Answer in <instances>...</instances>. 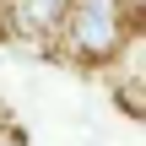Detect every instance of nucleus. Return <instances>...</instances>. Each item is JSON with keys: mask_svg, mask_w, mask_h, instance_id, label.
Here are the masks:
<instances>
[{"mask_svg": "<svg viewBox=\"0 0 146 146\" xmlns=\"http://www.w3.org/2000/svg\"><path fill=\"white\" fill-rule=\"evenodd\" d=\"M60 33H65V49H70L76 60L108 65V60L130 43V33H141V16H135L125 0H70Z\"/></svg>", "mask_w": 146, "mask_h": 146, "instance_id": "1", "label": "nucleus"}, {"mask_svg": "<svg viewBox=\"0 0 146 146\" xmlns=\"http://www.w3.org/2000/svg\"><path fill=\"white\" fill-rule=\"evenodd\" d=\"M65 5H70V0H16V22L33 27V33H60Z\"/></svg>", "mask_w": 146, "mask_h": 146, "instance_id": "2", "label": "nucleus"}, {"mask_svg": "<svg viewBox=\"0 0 146 146\" xmlns=\"http://www.w3.org/2000/svg\"><path fill=\"white\" fill-rule=\"evenodd\" d=\"M114 98H119V108H125L130 119H141V76H135V70L119 81V92H114Z\"/></svg>", "mask_w": 146, "mask_h": 146, "instance_id": "3", "label": "nucleus"}, {"mask_svg": "<svg viewBox=\"0 0 146 146\" xmlns=\"http://www.w3.org/2000/svg\"><path fill=\"white\" fill-rule=\"evenodd\" d=\"M0 146H27V135H22L16 125H0Z\"/></svg>", "mask_w": 146, "mask_h": 146, "instance_id": "4", "label": "nucleus"}]
</instances>
